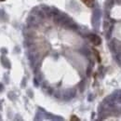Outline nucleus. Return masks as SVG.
Here are the masks:
<instances>
[{
  "mask_svg": "<svg viewBox=\"0 0 121 121\" xmlns=\"http://www.w3.org/2000/svg\"><path fill=\"white\" fill-rule=\"evenodd\" d=\"M120 44H119V42L117 40V39H112L109 43H108V47H109V49H110V50L112 51V52H121V47L118 48V46H119Z\"/></svg>",
  "mask_w": 121,
  "mask_h": 121,
  "instance_id": "f257e3e1",
  "label": "nucleus"
},
{
  "mask_svg": "<svg viewBox=\"0 0 121 121\" xmlns=\"http://www.w3.org/2000/svg\"><path fill=\"white\" fill-rule=\"evenodd\" d=\"M88 38H89V40L91 43H93V44L96 45V46L100 45L101 42H102L101 37H100L99 36L95 35V34H89V35H88Z\"/></svg>",
  "mask_w": 121,
  "mask_h": 121,
  "instance_id": "f03ea898",
  "label": "nucleus"
},
{
  "mask_svg": "<svg viewBox=\"0 0 121 121\" xmlns=\"http://www.w3.org/2000/svg\"><path fill=\"white\" fill-rule=\"evenodd\" d=\"M101 15H102V12H101L100 9L97 8V9H95L93 11V16H92V23H93V25H96V21L99 24V20L101 18Z\"/></svg>",
  "mask_w": 121,
  "mask_h": 121,
  "instance_id": "7ed1b4c3",
  "label": "nucleus"
},
{
  "mask_svg": "<svg viewBox=\"0 0 121 121\" xmlns=\"http://www.w3.org/2000/svg\"><path fill=\"white\" fill-rule=\"evenodd\" d=\"M75 95V89H68L65 91V93L63 94V99L65 101H69L72 98H74Z\"/></svg>",
  "mask_w": 121,
  "mask_h": 121,
  "instance_id": "20e7f679",
  "label": "nucleus"
},
{
  "mask_svg": "<svg viewBox=\"0 0 121 121\" xmlns=\"http://www.w3.org/2000/svg\"><path fill=\"white\" fill-rule=\"evenodd\" d=\"M113 97L115 98V100L117 101H120L121 102V90H117L114 92V95Z\"/></svg>",
  "mask_w": 121,
  "mask_h": 121,
  "instance_id": "39448f33",
  "label": "nucleus"
},
{
  "mask_svg": "<svg viewBox=\"0 0 121 121\" xmlns=\"http://www.w3.org/2000/svg\"><path fill=\"white\" fill-rule=\"evenodd\" d=\"M82 2H83L86 6H88V7H89L94 5V0H82Z\"/></svg>",
  "mask_w": 121,
  "mask_h": 121,
  "instance_id": "423d86ee",
  "label": "nucleus"
},
{
  "mask_svg": "<svg viewBox=\"0 0 121 121\" xmlns=\"http://www.w3.org/2000/svg\"><path fill=\"white\" fill-rule=\"evenodd\" d=\"M115 60H117V62L119 65H121V52H117V53L116 54Z\"/></svg>",
  "mask_w": 121,
  "mask_h": 121,
  "instance_id": "0eeeda50",
  "label": "nucleus"
},
{
  "mask_svg": "<svg viewBox=\"0 0 121 121\" xmlns=\"http://www.w3.org/2000/svg\"><path fill=\"white\" fill-rule=\"evenodd\" d=\"M90 72H91V66H89V69H88V72H87L88 75H90Z\"/></svg>",
  "mask_w": 121,
  "mask_h": 121,
  "instance_id": "6e6552de",
  "label": "nucleus"
},
{
  "mask_svg": "<svg viewBox=\"0 0 121 121\" xmlns=\"http://www.w3.org/2000/svg\"><path fill=\"white\" fill-rule=\"evenodd\" d=\"M73 117H72L71 119H73V120H78V118H76V117H75V116H73Z\"/></svg>",
  "mask_w": 121,
  "mask_h": 121,
  "instance_id": "1a4fd4ad",
  "label": "nucleus"
},
{
  "mask_svg": "<svg viewBox=\"0 0 121 121\" xmlns=\"http://www.w3.org/2000/svg\"><path fill=\"white\" fill-rule=\"evenodd\" d=\"M117 4H121V0H116Z\"/></svg>",
  "mask_w": 121,
  "mask_h": 121,
  "instance_id": "9d476101",
  "label": "nucleus"
},
{
  "mask_svg": "<svg viewBox=\"0 0 121 121\" xmlns=\"http://www.w3.org/2000/svg\"><path fill=\"white\" fill-rule=\"evenodd\" d=\"M0 1H5V0H0Z\"/></svg>",
  "mask_w": 121,
  "mask_h": 121,
  "instance_id": "9b49d317",
  "label": "nucleus"
}]
</instances>
